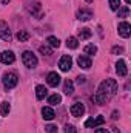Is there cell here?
I'll return each instance as SVG.
<instances>
[{
    "instance_id": "obj_1",
    "label": "cell",
    "mask_w": 131,
    "mask_h": 133,
    "mask_svg": "<svg viewBox=\"0 0 131 133\" xmlns=\"http://www.w3.org/2000/svg\"><path fill=\"white\" fill-rule=\"evenodd\" d=\"M116 93H117V82L114 79H105L99 85V90H97V93L93 96V101L97 105H103L113 96H116Z\"/></svg>"
},
{
    "instance_id": "obj_2",
    "label": "cell",
    "mask_w": 131,
    "mask_h": 133,
    "mask_svg": "<svg viewBox=\"0 0 131 133\" xmlns=\"http://www.w3.org/2000/svg\"><path fill=\"white\" fill-rule=\"evenodd\" d=\"M2 82H3V87H5L6 90H12V88L19 84V77H17L16 73H5Z\"/></svg>"
},
{
    "instance_id": "obj_3",
    "label": "cell",
    "mask_w": 131,
    "mask_h": 133,
    "mask_svg": "<svg viewBox=\"0 0 131 133\" xmlns=\"http://www.w3.org/2000/svg\"><path fill=\"white\" fill-rule=\"evenodd\" d=\"M22 62L26 68H35L37 64H39V61H37V57H35V54L33 51H25L22 54Z\"/></svg>"
},
{
    "instance_id": "obj_4",
    "label": "cell",
    "mask_w": 131,
    "mask_h": 133,
    "mask_svg": "<svg viewBox=\"0 0 131 133\" xmlns=\"http://www.w3.org/2000/svg\"><path fill=\"white\" fill-rule=\"evenodd\" d=\"M0 39L8 40V42L12 39V34H11V30H9L8 23L3 22V20H0Z\"/></svg>"
},
{
    "instance_id": "obj_5",
    "label": "cell",
    "mask_w": 131,
    "mask_h": 133,
    "mask_svg": "<svg viewBox=\"0 0 131 133\" xmlns=\"http://www.w3.org/2000/svg\"><path fill=\"white\" fill-rule=\"evenodd\" d=\"M14 61H16V56H14L12 51H2L0 53V62L2 64L11 65V64H14Z\"/></svg>"
},
{
    "instance_id": "obj_6",
    "label": "cell",
    "mask_w": 131,
    "mask_h": 133,
    "mask_svg": "<svg viewBox=\"0 0 131 133\" xmlns=\"http://www.w3.org/2000/svg\"><path fill=\"white\" fill-rule=\"evenodd\" d=\"M71 66H72V59H71V56H62L60 61H59V68H60L62 71H69Z\"/></svg>"
},
{
    "instance_id": "obj_7",
    "label": "cell",
    "mask_w": 131,
    "mask_h": 133,
    "mask_svg": "<svg viewBox=\"0 0 131 133\" xmlns=\"http://www.w3.org/2000/svg\"><path fill=\"white\" fill-rule=\"evenodd\" d=\"M116 73H117L120 77H125V76L128 74V68H127V64H125V61L119 59V61L116 62Z\"/></svg>"
},
{
    "instance_id": "obj_8",
    "label": "cell",
    "mask_w": 131,
    "mask_h": 133,
    "mask_svg": "<svg viewBox=\"0 0 131 133\" xmlns=\"http://www.w3.org/2000/svg\"><path fill=\"white\" fill-rule=\"evenodd\" d=\"M119 34L123 37V39H128L131 34V25L128 22H120L119 23Z\"/></svg>"
},
{
    "instance_id": "obj_9",
    "label": "cell",
    "mask_w": 131,
    "mask_h": 133,
    "mask_svg": "<svg viewBox=\"0 0 131 133\" xmlns=\"http://www.w3.org/2000/svg\"><path fill=\"white\" fill-rule=\"evenodd\" d=\"M46 81H48V85H49V87H57V85L60 84V76H59L56 71H51V73H48Z\"/></svg>"
},
{
    "instance_id": "obj_10",
    "label": "cell",
    "mask_w": 131,
    "mask_h": 133,
    "mask_svg": "<svg viewBox=\"0 0 131 133\" xmlns=\"http://www.w3.org/2000/svg\"><path fill=\"white\" fill-rule=\"evenodd\" d=\"M77 64H79L80 68H83V70H88V68H91V65H93L90 56H85V54H82V56L77 57Z\"/></svg>"
},
{
    "instance_id": "obj_11",
    "label": "cell",
    "mask_w": 131,
    "mask_h": 133,
    "mask_svg": "<svg viewBox=\"0 0 131 133\" xmlns=\"http://www.w3.org/2000/svg\"><path fill=\"white\" fill-rule=\"evenodd\" d=\"M83 113H85V107H83V104H80V102L72 104V107H71V115H72V116L79 118V116H82Z\"/></svg>"
},
{
    "instance_id": "obj_12",
    "label": "cell",
    "mask_w": 131,
    "mask_h": 133,
    "mask_svg": "<svg viewBox=\"0 0 131 133\" xmlns=\"http://www.w3.org/2000/svg\"><path fill=\"white\" fill-rule=\"evenodd\" d=\"M93 17V11L91 9H86V8H82V9H79L77 11V19L79 20H90Z\"/></svg>"
},
{
    "instance_id": "obj_13",
    "label": "cell",
    "mask_w": 131,
    "mask_h": 133,
    "mask_svg": "<svg viewBox=\"0 0 131 133\" xmlns=\"http://www.w3.org/2000/svg\"><path fill=\"white\" fill-rule=\"evenodd\" d=\"M105 122V118L103 116H97L96 119L94 118H91V119H86V122H85V127H97V125H102Z\"/></svg>"
},
{
    "instance_id": "obj_14",
    "label": "cell",
    "mask_w": 131,
    "mask_h": 133,
    "mask_svg": "<svg viewBox=\"0 0 131 133\" xmlns=\"http://www.w3.org/2000/svg\"><path fill=\"white\" fill-rule=\"evenodd\" d=\"M42 115H43V119H46V121H53L56 118V113H54V110L51 107H43L42 108Z\"/></svg>"
},
{
    "instance_id": "obj_15",
    "label": "cell",
    "mask_w": 131,
    "mask_h": 133,
    "mask_svg": "<svg viewBox=\"0 0 131 133\" xmlns=\"http://www.w3.org/2000/svg\"><path fill=\"white\" fill-rule=\"evenodd\" d=\"M30 12L33 16H35V19H42L43 12H42V6H40L39 2H34V8H30Z\"/></svg>"
},
{
    "instance_id": "obj_16",
    "label": "cell",
    "mask_w": 131,
    "mask_h": 133,
    "mask_svg": "<svg viewBox=\"0 0 131 133\" xmlns=\"http://www.w3.org/2000/svg\"><path fill=\"white\" fill-rule=\"evenodd\" d=\"M46 95H48V90H46L45 85H37L35 87V96H37V99H45Z\"/></svg>"
},
{
    "instance_id": "obj_17",
    "label": "cell",
    "mask_w": 131,
    "mask_h": 133,
    "mask_svg": "<svg viewBox=\"0 0 131 133\" xmlns=\"http://www.w3.org/2000/svg\"><path fill=\"white\" fill-rule=\"evenodd\" d=\"M63 93L68 95V96H71V95L74 93V85H72V82H71L69 79H66L65 84H63Z\"/></svg>"
},
{
    "instance_id": "obj_18",
    "label": "cell",
    "mask_w": 131,
    "mask_h": 133,
    "mask_svg": "<svg viewBox=\"0 0 131 133\" xmlns=\"http://www.w3.org/2000/svg\"><path fill=\"white\" fill-rule=\"evenodd\" d=\"M9 111H11V105H9L8 102H2V104H0V115H2V116H8Z\"/></svg>"
},
{
    "instance_id": "obj_19",
    "label": "cell",
    "mask_w": 131,
    "mask_h": 133,
    "mask_svg": "<svg viewBox=\"0 0 131 133\" xmlns=\"http://www.w3.org/2000/svg\"><path fill=\"white\" fill-rule=\"evenodd\" d=\"M91 30L90 28H82L80 31H79V39H82V40H86V39H90L91 37Z\"/></svg>"
},
{
    "instance_id": "obj_20",
    "label": "cell",
    "mask_w": 131,
    "mask_h": 133,
    "mask_svg": "<svg viewBox=\"0 0 131 133\" xmlns=\"http://www.w3.org/2000/svg\"><path fill=\"white\" fill-rule=\"evenodd\" d=\"M46 42H48L49 46H53V48H59V46H60V40H59L57 37H54V36H49V37L46 39Z\"/></svg>"
},
{
    "instance_id": "obj_21",
    "label": "cell",
    "mask_w": 131,
    "mask_h": 133,
    "mask_svg": "<svg viewBox=\"0 0 131 133\" xmlns=\"http://www.w3.org/2000/svg\"><path fill=\"white\" fill-rule=\"evenodd\" d=\"M66 46L71 48V50H76V48L79 46L77 39H76V37H68V39H66Z\"/></svg>"
},
{
    "instance_id": "obj_22",
    "label": "cell",
    "mask_w": 131,
    "mask_h": 133,
    "mask_svg": "<svg viewBox=\"0 0 131 133\" xmlns=\"http://www.w3.org/2000/svg\"><path fill=\"white\" fill-rule=\"evenodd\" d=\"M17 39H19V42H26V40L30 39V33L25 31V30H20V31L17 33Z\"/></svg>"
},
{
    "instance_id": "obj_23",
    "label": "cell",
    "mask_w": 131,
    "mask_h": 133,
    "mask_svg": "<svg viewBox=\"0 0 131 133\" xmlns=\"http://www.w3.org/2000/svg\"><path fill=\"white\" fill-rule=\"evenodd\" d=\"M60 102H62L60 95H51V96L48 98V104H51V105H57V104H60Z\"/></svg>"
},
{
    "instance_id": "obj_24",
    "label": "cell",
    "mask_w": 131,
    "mask_h": 133,
    "mask_svg": "<svg viewBox=\"0 0 131 133\" xmlns=\"http://www.w3.org/2000/svg\"><path fill=\"white\" fill-rule=\"evenodd\" d=\"M83 51H85V54H88V56H94V54L97 53V46H96V45H86Z\"/></svg>"
},
{
    "instance_id": "obj_25",
    "label": "cell",
    "mask_w": 131,
    "mask_h": 133,
    "mask_svg": "<svg viewBox=\"0 0 131 133\" xmlns=\"http://www.w3.org/2000/svg\"><path fill=\"white\" fill-rule=\"evenodd\" d=\"M39 51H40V54H43V56H51V54H53V48L48 46V45H42V46L39 48Z\"/></svg>"
},
{
    "instance_id": "obj_26",
    "label": "cell",
    "mask_w": 131,
    "mask_h": 133,
    "mask_svg": "<svg viewBox=\"0 0 131 133\" xmlns=\"http://www.w3.org/2000/svg\"><path fill=\"white\" fill-rule=\"evenodd\" d=\"M117 11H119V17H122V19H123V17H127V16H128L130 8H128V6H120Z\"/></svg>"
},
{
    "instance_id": "obj_27",
    "label": "cell",
    "mask_w": 131,
    "mask_h": 133,
    "mask_svg": "<svg viewBox=\"0 0 131 133\" xmlns=\"http://www.w3.org/2000/svg\"><path fill=\"white\" fill-rule=\"evenodd\" d=\"M110 8L113 11H117L120 8V0H110Z\"/></svg>"
},
{
    "instance_id": "obj_28",
    "label": "cell",
    "mask_w": 131,
    "mask_h": 133,
    "mask_svg": "<svg viewBox=\"0 0 131 133\" xmlns=\"http://www.w3.org/2000/svg\"><path fill=\"white\" fill-rule=\"evenodd\" d=\"M63 133H76V129H74V125H71V124H66L65 129H63Z\"/></svg>"
},
{
    "instance_id": "obj_29",
    "label": "cell",
    "mask_w": 131,
    "mask_h": 133,
    "mask_svg": "<svg viewBox=\"0 0 131 133\" xmlns=\"http://www.w3.org/2000/svg\"><path fill=\"white\" fill-rule=\"evenodd\" d=\"M45 129H46V132H48V133H56V132H57V127H56V125H53V124L46 125Z\"/></svg>"
},
{
    "instance_id": "obj_30",
    "label": "cell",
    "mask_w": 131,
    "mask_h": 133,
    "mask_svg": "<svg viewBox=\"0 0 131 133\" xmlns=\"http://www.w3.org/2000/svg\"><path fill=\"white\" fill-rule=\"evenodd\" d=\"M113 54H123V48L122 46H114L113 48Z\"/></svg>"
},
{
    "instance_id": "obj_31",
    "label": "cell",
    "mask_w": 131,
    "mask_h": 133,
    "mask_svg": "<svg viewBox=\"0 0 131 133\" xmlns=\"http://www.w3.org/2000/svg\"><path fill=\"white\" fill-rule=\"evenodd\" d=\"M85 82H86V77H85V76H79V77H77V84L82 85V84H85Z\"/></svg>"
},
{
    "instance_id": "obj_32",
    "label": "cell",
    "mask_w": 131,
    "mask_h": 133,
    "mask_svg": "<svg viewBox=\"0 0 131 133\" xmlns=\"http://www.w3.org/2000/svg\"><path fill=\"white\" fill-rule=\"evenodd\" d=\"M96 133H110V132H108L106 129H97V130H96Z\"/></svg>"
},
{
    "instance_id": "obj_33",
    "label": "cell",
    "mask_w": 131,
    "mask_h": 133,
    "mask_svg": "<svg viewBox=\"0 0 131 133\" xmlns=\"http://www.w3.org/2000/svg\"><path fill=\"white\" fill-rule=\"evenodd\" d=\"M113 119H117L119 118V111H113V116H111Z\"/></svg>"
},
{
    "instance_id": "obj_34",
    "label": "cell",
    "mask_w": 131,
    "mask_h": 133,
    "mask_svg": "<svg viewBox=\"0 0 131 133\" xmlns=\"http://www.w3.org/2000/svg\"><path fill=\"white\" fill-rule=\"evenodd\" d=\"M9 2H11V0H2V3H3V5H6V3H9Z\"/></svg>"
},
{
    "instance_id": "obj_35",
    "label": "cell",
    "mask_w": 131,
    "mask_h": 133,
    "mask_svg": "<svg viewBox=\"0 0 131 133\" xmlns=\"http://www.w3.org/2000/svg\"><path fill=\"white\" fill-rule=\"evenodd\" d=\"M125 2H127V3H128V5H130V3H131V0H125Z\"/></svg>"
},
{
    "instance_id": "obj_36",
    "label": "cell",
    "mask_w": 131,
    "mask_h": 133,
    "mask_svg": "<svg viewBox=\"0 0 131 133\" xmlns=\"http://www.w3.org/2000/svg\"><path fill=\"white\" fill-rule=\"evenodd\" d=\"M86 2H88V3H91V2H93V0H86Z\"/></svg>"
}]
</instances>
